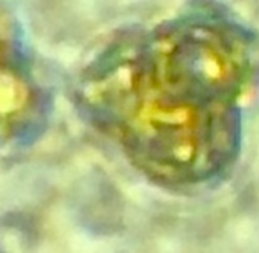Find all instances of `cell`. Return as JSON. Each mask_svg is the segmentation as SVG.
<instances>
[{
    "label": "cell",
    "instance_id": "6da1fadb",
    "mask_svg": "<svg viewBox=\"0 0 259 253\" xmlns=\"http://www.w3.org/2000/svg\"><path fill=\"white\" fill-rule=\"evenodd\" d=\"M259 92V31L224 0H185L114 31L81 69L75 104L139 176L192 197L230 180Z\"/></svg>",
    "mask_w": 259,
    "mask_h": 253
},
{
    "label": "cell",
    "instance_id": "7a4b0ae2",
    "mask_svg": "<svg viewBox=\"0 0 259 253\" xmlns=\"http://www.w3.org/2000/svg\"><path fill=\"white\" fill-rule=\"evenodd\" d=\"M49 102L17 25L0 13V142L35 132Z\"/></svg>",
    "mask_w": 259,
    "mask_h": 253
}]
</instances>
